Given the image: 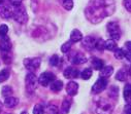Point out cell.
I'll use <instances>...</instances> for the list:
<instances>
[{"label":"cell","instance_id":"cell-1","mask_svg":"<svg viewBox=\"0 0 131 114\" xmlns=\"http://www.w3.org/2000/svg\"><path fill=\"white\" fill-rule=\"evenodd\" d=\"M115 9L116 5L114 0H92L85 10V15L91 23L97 24L104 18L112 16Z\"/></svg>","mask_w":131,"mask_h":114},{"label":"cell","instance_id":"cell-2","mask_svg":"<svg viewBox=\"0 0 131 114\" xmlns=\"http://www.w3.org/2000/svg\"><path fill=\"white\" fill-rule=\"evenodd\" d=\"M113 109V105L104 99H100L95 106L96 114H112Z\"/></svg>","mask_w":131,"mask_h":114},{"label":"cell","instance_id":"cell-3","mask_svg":"<svg viewBox=\"0 0 131 114\" xmlns=\"http://www.w3.org/2000/svg\"><path fill=\"white\" fill-rule=\"evenodd\" d=\"M13 18L20 24H26L28 21V15L25 7L22 5L15 6L13 9Z\"/></svg>","mask_w":131,"mask_h":114},{"label":"cell","instance_id":"cell-4","mask_svg":"<svg viewBox=\"0 0 131 114\" xmlns=\"http://www.w3.org/2000/svg\"><path fill=\"white\" fill-rule=\"evenodd\" d=\"M25 83H26V90L29 93H33L38 84V79L37 77L34 75L33 72H29L26 75V78H25Z\"/></svg>","mask_w":131,"mask_h":114},{"label":"cell","instance_id":"cell-5","mask_svg":"<svg viewBox=\"0 0 131 114\" xmlns=\"http://www.w3.org/2000/svg\"><path fill=\"white\" fill-rule=\"evenodd\" d=\"M23 63H24L25 68L28 71L34 72L39 68V66L41 64V60L39 58H28V59H25Z\"/></svg>","mask_w":131,"mask_h":114},{"label":"cell","instance_id":"cell-6","mask_svg":"<svg viewBox=\"0 0 131 114\" xmlns=\"http://www.w3.org/2000/svg\"><path fill=\"white\" fill-rule=\"evenodd\" d=\"M107 83H108L107 82V78H104V77H101V76H100V77L95 81V83L93 84V86H92V93L94 95L102 93L107 87Z\"/></svg>","mask_w":131,"mask_h":114},{"label":"cell","instance_id":"cell-7","mask_svg":"<svg viewBox=\"0 0 131 114\" xmlns=\"http://www.w3.org/2000/svg\"><path fill=\"white\" fill-rule=\"evenodd\" d=\"M107 31L111 35V39L118 41L121 38V30L119 25L116 22H110L107 24Z\"/></svg>","mask_w":131,"mask_h":114},{"label":"cell","instance_id":"cell-8","mask_svg":"<svg viewBox=\"0 0 131 114\" xmlns=\"http://www.w3.org/2000/svg\"><path fill=\"white\" fill-rule=\"evenodd\" d=\"M55 80V75L52 72H43L38 78V83L42 86H49Z\"/></svg>","mask_w":131,"mask_h":114},{"label":"cell","instance_id":"cell-9","mask_svg":"<svg viewBox=\"0 0 131 114\" xmlns=\"http://www.w3.org/2000/svg\"><path fill=\"white\" fill-rule=\"evenodd\" d=\"M70 61L72 64L82 65L87 62V58L83 53H74L72 54V56H70Z\"/></svg>","mask_w":131,"mask_h":114},{"label":"cell","instance_id":"cell-10","mask_svg":"<svg viewBox=\"0 0 131 114\" xmlns=\"http://www.w3.org/2000/svg\"><path fill=\"white\" fill-rule=\"evenodd\" d=\"M12 49V42L9 40V38L7 36L1 37L0 40V50L2 53H9Z\"/></svg>","mask_w":131,"mask_h":114},{"label":"cell","instance_id":"cell-11","mask_svg":"<svg viewBox=\"0 0 131 114\" xmlns=\"http://www.w3.org/2000/svg\"><path fill=\"white\" fill-rule=\"evenodd\" d=\"M64 77L65 78H67V79H74L77 78L78 76L80 75V72L77 68L74 67H68L64 70Z\"/></svg>","mask_w":131,"mask_h":114},{"label":"cell","instance_id":"cell-12","mask_svg":"<svg viewBox=\"0 0 131 114\" xmlns=\"http://www.w3.org/2000/svg\"><path fill=\"white\" fill-rule=\"evenodd\" d=\"M78 92H79V84H78V82L71 80V81H69L66 84V93H67L68 96L73 97V96H75L78 94Z\"/></svg>","mask_w":131,"mask_h":114},{"label":"cell","instance_id":"cell-13","mask_svg":"<svg viewBox=\"0 0 131 114\" xmlns=\"http://www.w3.org/2000/svg\"><path fill=\"white\" fill-rule=\"evenodd\" d=\"M95 43H96V39L92 36H88L86 38H84L83 40V47L86 48L87 50H92L95 48Z\"/></svg>","mask_w":131,"mask_h":114},{"label":"cell","instance_id":"cell-14","mask_svg":"<svg viewBox=\"0 0 131 114\" xmlns=\"http://www.w3.org/2000/svg\"><path fill=\"white\" fill-rule=\"evenodd\" d=\"M0 17L2 19H10L13 17V9L7 5H0Z\"/></svg>","mask_w":131,"mask_h":114},{"label":"cell","instance_id":"cell-15","mask_svg":"<svg viewBox=\"0 0 131 114\" xmlns=\"http://www.w3.org/2000/svg\"><path fill=\"white\" fill-rule=\"evenodd\" d=\"M71 100L70 99H64L62 104H61V108H60V111H61V114H68L69 113V110H70V107H71Z\"/></svg>","mask_w":131,"mask_h":114},{"label":"cell","instance_id":"cell-16","mask_svg":"<svg viewBox=\"0 0 131 114\" xmlns=\"http://www.w3.org/2000/svg\"><path fill=\"white\" fill-rule=\"evenodd\" d=\"M82 39H83V34L80 30L74 29L71 31V33H70V41L71 42H74V43L80 42Z\"/></svg>","mask_w":131,"mask_h":114},{"label":"cell","instance_id":"cell-17","mask_svg":"<svg viewBox=\"0 0 131 114\" xmlns=\"http://www.w3.org/2000/svg\"><path fill=\"white\" fill-rule=\"evenodd\" d=\"M123 97L126 103H131V83H126L123 91Z\"/></svg>","mask_w":131,"mask_h":114},{"label":"cell","instance_id":"cell-18","mask_svg":"<svg viewBox=\"0 0 131 114\" xmlns=\"http://www.w3.org/2000/svg\"><path fill=\"white\" fill-rule=\"evenodd\" d=\"M18 103H19V100L17 98H15V97H12V96L10 97H6L5 100H4V105L6 107H8V108L16 107L18 105Z\"/></svg>","mask_w":131,"mask_h":114},{"label":"cell","instance_id":"cell-19","mask_svg":"<svg viewBox=\"0 0 131 114\" xmlns=\"http://www.w3.org/2000/svg\"><path fill=\"white\" fill-rule=\"evenodd\" d=\"M113 73H114V68L112 66H104L100 70L101 77H104V78H108L111 75H113Z\"/></svg>","mask_w":131,"mask_h":114},{"label":"cell","instance_id":"cell-20","mask_svg":"<svg viewBox=\"0 0 131 114\" xmlns=\"http://www.w3.org/2000/svg\"><path fill=\"white\" fill-rule=\"evenodd\" d=\"M50 88L53 91V92H55V93H57V92H60L62 88H63V82L61 81V80H54L51 84H50Z\"/></svg>","mask_w":131,"mask_h":114},{"label":"cell","instance_id":"cell-21","mask_svg":"<svg viewBox=\"0 0 131 114\" xmlns=\"http://www.w3.org/2000/svg\"><path fill=\"white\" fill-rule=\"evenodd\" d=\"M92 66L95 70H101L104 67V62L98 58H93L92 60Z\"/></svg>","mask_w":131,"mask_h":114},{"label":"cell","instance_id":"cell-22","mask_svg":"<svg viewBox=\"0 0 131 114\" xmlns=\"http://www.w3.org/2000/svg\"><path fill=\"white\" fill-rule=\"evenodd\" d=\"M117 48H118V45H117L116 40L108 39V40L105 41V49H107L110 52H115Z\"/></svg>","mask_w":131,"mask_h":114},{"label":"cell","instance_id":"cell-23","mask_svg":"<svg viewBox=\"0 0 131 114\" xmlns=\"http://www.w3.org/2000/svg\"><path fill=\"white\" fill-rule=\"evenodd\" d=\"M127 71L125 69H120L117 73H116V79L119 81H125L127 79Z\"/></svg>","mask_w":131,"mask_h":114},{"label":"cell","instance_id":"cell-24","mask_svg":"<svg viewBox=\"0 0 131 114\" xmlns=\"http://www.w3.org/2000/svg\"><path fill=\"white\" fill-rule=\"evenodd\" d=\"M45 114H60V112H59V109H58L57 106L51 104V105H49V106L46 108Z\"/></svg>","mask_w":131,"mask_h":114},{"label":"cell","instance_id":"cell-25","mask_svg":"<svg viewBox=\"0 0 131 114\" xmlns=\"http://www.w3.org/2000/svg\"><path fill=\"white\" fill-rule=\"evenodd\" d=\"M92 74H93V71L91 68H86L85 70H83V72L81 73V77L82 79L84 80H88L92 77Z\"/></svg>","mask_w":131,"mask_h":114},{"label":"cell","instance_id":"cell-26","mask_svg":"<svg viewBox=\"0 0 131 114\" xmlns=\"http://www.w3.org/2000/svg\"><path fill=\"white\" fill-rule=\"evenodd\" d=\"M118 96H119V87L116 85L111 86V88L108 91V97L112 99H117Z\"/></svg>","mask_w":131,"mask_h":114},{"label":"cell","instance_id":"cell-27","mask_svg":"<svg viewBox=\"0 0 131 114\" xmlns=\"http://www.w3.org/2000/svg\"><path fill=\"white\" fill-rule=\"evenodd\" d=\"M95 48L99 52H103L105 49V41L103 39H97L96 40V43H95Z\"/></svg>","mask_w":131,"mask_h":114},{"label":"cell","instance_id":"cell-28","mask_svg":"<svg viewBox=\"0 0 131 114\" xmlns=\"http://www.w3.org/2000/svg\"><path fill=\"white\" fill-rule=\"evenodd\" d=\"M45 110H46V108L42 104H36L33 107L32 112H33V114H45Z\"/></svg>","mask_w":131,"mask_h":114},{"label":"cell","instance_id":"cell-29","mask_svg":"<svg viewBox=\"0 0 131 114\" xmlns=\"http://www.w3.org/2000/svg\"><path fill=\"white\" fill-rule=\"evenodd\" d=\"M9 77V71L7 69H3L0 71V82H4Z\"/></svg>","mask_w":131,"mask_h":114},{"label":"cell","instance_id":"cell-30","mask_svg":"<svg viewBox=\"0 0 131 114\" xmlns=\"http://www.w3.org/2000/svg\"><path fill=\"white\" fill-rule=\"evenodd\" d=\"M13 87L12 86H9V85H5V86H3L2 87V96L3 97H10L12 95H13Z\"/></svg>","mask_w":131,"mask_h":114},{"label":"cell","instance_id":"cell-31","mask_svg":"<svg viewBox=\"0 0 131 114\" xmlns=\"http://www.w3.org/2000/svg\"><path fill=\"white\" fill-rule=\"evenodd\" d=\"M60 63V57L58 55H53L51 58H50V65L53 66V67H56L58 66Z\"/></svg>","mask_w":131,"mask_h":114},{"label":"cell","instance_id":"cell-32","mask_svg":"<svg viewBox=\"0 0 131 114\" xmlns=\"http://www.w3.org/2000/svg\"><path fill=\"white\" fill-rule=\"evenodd\" d=\"M72 43L73 42H71L70 40L69 41H66L64 44H62V46H61V52L62 53H68L70 49H71V46H72Z\"/></svg>","mask_w":131,"mask_h":114},{"label":"cell","instance_id":"cell-33","mask_svg":"<svg viewBox=\"0 0 131 114\" xmlns=\"http://www.w3.org/2000/svg\"><path fill=\"white\" fill-rule=\"evenodd\" d=\"M62 5L66 10H71L72 7H73V1L72 0H63Z\"/></svg>","mask_w":131,"mask_h":114},{"label":"cell","instance_id":"cell-34","mask_svg":"<svg viewBox=\"0 0 131 114\" xmlns=\"http://www.w3.org/2000/svg\"><path fill=\"white\" fill-rule=\"evenodd\" d=\"M115 58L118 60H122L125 58V52L122 48H117L115 50Z\"/></svg>","mask_w":131,"mask_h":114},{"label":"cell","instance_id":"cell-35","mask_svg":"<svg viewBox=\"0 0 131 114\" xmlns=\"http://www.w3.org/2000/svg\"><path fill=\"white\" fill-rule=\"evenodd\" d=\"M7 32H8V27H7V25H5V24L0 25V36H1V37L6 36Z\"/></svg>","mask_w":131,"mask_h":114},{"label":"cell","instance_id":"cell-36","mask_svg":"<svg viewBox=\"0 0 131 114\" xmlns=\"http://www.w3.org/2000/svg\"><path fill=\"white\" fill-rule=\"evenodd\" d=\"M9 53H3L2 54V58H3V61L6 63V64H9L12 62V57L8 55Z\"/></svg>","mask_w":131,"mask_h":114},{"label":"cell","instance_id":"cell-37","mask_svg":"<svg viewBox=\"0 0 131 114\" xmlns=\"http://www.w3.org/2000/svg\"><path fill=\"white\" fill-rule=\"evenodd\" d=\"M123 4H124L125 8L127 9V11L131 12V0H124Z\"/></svg>","mask_w":131,"mask_h":114},{"label":"cell","instance_id":"cell-38","mask_svg":"<svg viewBox=\"0 0 131 114\" xmlns=\"http://www.w3.org/2000/svg\"><path fill=\"white\" fill-rule=\"evenodd\" d=\"M124 114H131V103H127L124 107Z\"/></svg>","mask_w":131,"mask_h":114},{"label":"cell","instance_id":"cell-39","mask_svg":"<svg viewBox=\"0 0 131 114\" xmlns=\"http://www.w3.org/2000/svg\"><path fill=\"white\" fill-rule=\"evenodd\" d=\"M9 1H10V4L14 6H19L22 4V0H9Z\"/></svg>","mask_w":131,"mask_h":114},{"label":"cell","instance_id":"cell-40","mask_svg":"<svg viewBox=\"0 0 131 114\" xmlns=\"http://www.w3.org/2000/svg\"><path fill=\"white\" fill-rule=\"evenodd\" d=\"M125 52V59L131 62V50H124Z\"/></svg>","mask_w":131,"mask_h":114},{"label":"cell","instance_id":"cell-41","mask_svg":"<svg viewBox=\"0 0 131 114\" xmlns=\"http://www.w3.org/2000/svg\"><path fill=\"white\" fill-rule=\"evenodd\" d=\"M125 47L127 48V50H131V41H127L125 43Z\"/></svg>","mask_w":131,"mask_h":114},{"label":"cell","instance_id":"cell-42","mask_svg":"<svg viewBox=\"0 0 131 114\" xmlns=\"http://www.w3.org/2000/svg\"><path fill=\"white\" fill-rule=\"evenodd\" d=\"M1 110H2V104H1V102H0V112H1Z\"/></svg>","mask_w":131,"mask_h":114},{"label":"cell","instance_id":"cell-43","mask_svg":"<svg viewBox=\"0 0 131 114\" xmlns=\"http://www.w3.org/2000/svg\"><path fill=\"white\" fill-rule=\"evenodd\" d=\"M21 114H28V112H27V111H23Z\"/></svg>","mask_w":131,"mask_h":114},{"label":"cell","instance_id":"cell-44","mask_svg":"<svg viewBox=\"0 0 131 114\" xmlns=\"http://www.w3.org/2000/svg\"><path fill=\"white\" fill-rule=\"evenodd\" d=\"M3 2H4V0H0V5H1Z\"/></svg>","mask_w":131,"mask_h":114},{"label":"cell","instance_id":"cell-45","mask_svg":"<svg viewBox=\"0 0 131 114\" xmlns=\"http://www.w3.org/2000/svg\"><path fill=\"white\" fill-rule=\"evenodd\" d=\"M129 72H130V74H131V67H130V69H129Z\"/></svg>","mask_w":131,"mask_h":114}]
</instances>
